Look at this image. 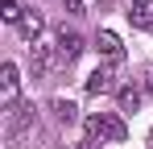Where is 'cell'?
I'll return each mask as SVG.
<instances>
[{
  "label": "cell",
  "mask_w": 153,
  "mask_h": 149,
  "mask_svg": "<svg viewBox=\"0 0 153 149\" xmlns=\"http://www.w3.org/2000/svg\"><path fill=\"white\" fill-rule=\"evenodd\" d=\"M83 124H87V137H91V141H124V137H128L124 120H120V116H112V112L87 116Z\"/></svg>",
  "instance_id": "cell-1"
},
{
  "label": "cell",
  "mask_w": 153,
  "mask_h": 149,
  "mask_svg": "<svg viewBox=\"0 0 153 149\" xmlns=\"http://www.w3.org/2000/svg\"><path fill=\"white\" fill-rule=\"evenodd\" d=\"M17 87H21V71H17V62H4L0 66V91H4V112H13L17 108Z\"/></svg>",
  "instance_id": "cell-2"
},
{
  "label": "cell",
  "mask_w": 153,
  "mask_h": 149,
  "mask_svg": "<svg viewBox=\"0 0 153 149\" xmlns=\"http://www.w3.org/2000/svg\"><path fill=\"white\" fill-rule=\"evenodd\" d=\"M54 46H58V62H62V66H71V62H75L79 54H83V37H79L75 29H58V42H54Z\"/></svg>",
  "instance_id": "cell-3"
},
{
  "label": "cell",
  "mask_w": 153,
  "mask_h": 149,
  "mask_svg": "<svg viewBox=\"0 0 153 149\" xmlns=\"http://www.w3.org/2000/svg\"><path fill=\"white\" fill-rule=\"evenodd\" d=\"M95 50H100L112 66H116V62H124V42H120L112 29H100V33H95Z\"/></svg>",
  "instance_id": "cell-4"
},
{
  "label": "cell",
  "mask_w": 153,
  "mask_h": 149,
  "mask_svg": "<svg viewBox=\"0 0 153 149\" xmlns=\"http://www.w3.org/2000/svg\"><path fill=\"white\" fill-rule=\"evenodd\" d=\"M87 91H91V95L120 91V83H116V71H112V66H100V71H91V74H87Z\"/></svg>",
  "instance_id": "cell-5"
},
{
  "label": "cell",
  "mask_w": 153,
  "mask_h": 149,
  "mask_svg": "<svg viewBox=\"0 0 153 149\" xmlns=\"http://www.w3.org/2000/svg\"><path fill=\"white\" fill-rule=\"evenodd\" d=\"M33 104H17L13 112H8V120H4V128H8V137H17V133H25L29 124H33Z\"/></svg>",
  "instance_id": "cell-6"
},
{
  "label": "cell",
  "mask_w": 153,
  "mask_h": 149,
  "mask_svg": "<svg viewBox=\"0 0 153 149\" xmlns=\"http://www.w3.org/2000/svg\"><path fill=\"white\" fill-rule=\"evenodd\" d=\"M29 50H33V71H37V74H46L54 62H58V58H54V54H58V46H50V42H33Z\"/></svg>",
  "instance_id": "cell-7"
},
{
  "label": "cell",
  "mask_w": 153,
  "mask_h": 149,
  "mask_svg": "<svg viewBox=\"0 0 153 149\" xmlns=\"http://www.w3.org/2000/svg\"><path fill=\"white\" fill-rule=\"evenodd\" d=\"M141 99H145V91H141V87H132V83H124V87L116 91V104H120V112H137V108H141Z\"/></svg>",
  "instance_id": "cell-8"
},
{
  "label": "cell",
  "mask_w": 153,
  "mask_h": 149,
  "mask_svg": "<svg viewBox=\"0 0 153 149\" xmlns=\"http://www.w3.org/2000/svg\"><path fill=\"white\" fill-rule=\"evenodd\" d=\"M17 29H21V37H25V42H42V29H46V21H42L37 13H25V21L17 25Z\"/></svg>",
  "instance_id": "cell-9"
},
{
  "label": "cell",
  "mask_w": 153,
  "mask_h": 149,
  "mask_svg": "<svg viewBox=\"0 0 153 149\" xmlns=\"http://www.w3.org/2000/svg\"><path fill=\"white\" fill-rule=\"evenodd\" d=\"M50 112H54L62 124H75V120H79V108L71 104V99H62V95H58V99H50Z\"/></svg>",
  "instance_id": "cell-10"
},
{
  "label": "cell",
  "mask_w": 153,
  "mask_h": 149,
  "mask_svg": "<svg viewBox=\"0 0 153 149\" xmlns=\"http://www.w3.org/2000/svg\"><path fill=\"white\" fill-rule=\"evenodd\" d=\"M0 17H4L8 25H21L25 21V8H21L17 0H4V4H0Z\"/></svg>",
  "instance_id": "cell-11"
},
{
  "label": "cell",
  "mask_w": 153,
  "mask_h": 149,
  "mask_svg": "<svg viewBox=\"0 0 153 149\" xmlns=\"http://www.w3.org/2000/svg\"><path fill=\"white\" fill-rule=\"evenodd\" d=\"M128 17H132V25H141V29H153V13L149 8H132Z\"/></svg>",
  "instance_id": "cell-12"
},
{
  "label": "cell",
  "mask_w": 153,
  "mask_h": 149,
  "mask_svg": "<svg viewBox=\"0 0 153 149\" xmlns=\"http://www.w3.org/2000/svg\"><path fill=\"white\" fill-rule=\"evenodd\" d=\"M75 149H100V145H95V141H91V137H87V141H79Z\"/></svg>",
  "instance_id": "cell-13"
},
{
  "label": "cell",
  "mask_w": 153,
  "mask_h": 149,
  "mask_svg": "<svg viewBox=\"0 0 153 149\" xmlns=\"http://www.w3.org/2000/svg\"><path fill=\"white\" fill-rule=\"evenodd\" d=\"M149 4H153V0H132V8H149Z\"/></svg>",
  "instance_id": "cell-14"
},
{
  "label": "cell",
  "mask_w": 153,
  "mask_h": 149,
  "mask_svg": "<svg viewBox=\"0 0 153 149\" xmlns=\"http://www.w3.org/2000/svg\"><path fill=\"white\" fill-rule=\"evenodd\" d=\"M149 141H153V133H149Z\"/></svg>",
  "instance_id": "cell-15"
}]
</instances>
